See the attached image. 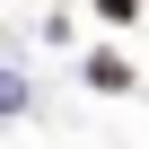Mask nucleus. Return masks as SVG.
<instances>
[{"instance_id":"1","label":"nucleus","mask_w":149,"mask_h":149,"mask_svg":"<svg viewBox=\"0 0 149 149\" xmlns=\"http://www.w3.org/2000/svg\"><path fill=\"white\" fill-rule=\"evenodd\" d=\"M88 88H105V97L132 88V61H123V53H97V61H88Z\"/></svg>"},{"instance_id":"2","label":"nucleus","mask_w":149,"mask_h":149,"mask_svg":"<svg viewBox=\"0 0 149 149\" xmlns=\"http://www.w3.org/2000/svg\"><path fill=\"white\" fill-rule=\"evenodd\" d=\"M132 9H140V0H97V18H114V26H123Z\"/></svg>"}]
</instances>
